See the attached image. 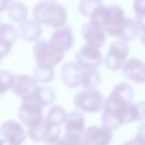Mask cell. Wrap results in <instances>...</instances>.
<instances>
[{"label":"cell","mask_w":145,"mask_h":145,"mask_svg":"<svg viewBox=\"0 0 145 145\" xmlns=\"http://www.w3.org/2000/svg\"><path fill=\"white\" fill-rule=\"evenodd\" d=\"M60 78L69 89H96L101 77L98 69H88L76 62H66L60 69Z\"/></svg>","instance_id":"obj_1"},{"label":"cell","mask_w":145,"mask_h":145,"mask_svg":"<svg viewBox=\"0 0 145 145\" xmlns=\"http://www.w3.org/2000/svg\"><path fill=\"white\" fill-rule=\"evenodd\" d=\"M32 17L40 25L58 28L66 25L67 10L62 4L55 1H41L33 7Z\"/></svg>","instance_id":"obj_2"},{"label":"cell","mask_w":145,"mask_h":145,"mask_svg":"<svg viewBox=\"0 0 145 145\" xmlns=\"http://www.w3.org/2000/svg\"><path fill=\"white\" fill-rule=\"evenodd\" d=\"M129 104L130 103H125L109 95L104 100L101 109V125L112 131L120 129L122 125H125V116Z\"/></svg>","instance_id":"obj_3"},{"label":"cell","mask_w":145,"mask_h":145,"mask_svg":"<svg viewBox=\"0 0 145 145\" xmlns=\"http://www.w3.org/2000/svg\"><path fill=\"white\" fill-rule=\"evenodd\" d=\"M104 95L98 89H84L73 96V105L82 113H99L104 105Z\"/></svg>","instance_id":"obj_4"},{"label":"cell","mask_w":145,"mask_h":145,"mask_svg":"<svg viewBox=\"0 0 145 145\" xmlns=\"http://www.w3.org/2000/svg\"><path fill=\"white\" fill-rule=\"evenodd\" d=\"M33 55L36 63L48 67L58 66L64 59V52L55 48L49 40H40V39L35 41Z\"/></svg>","instance_id":"obj_5"},{"label":"cell","mask_w":145,"mask_h":145,"mask_svg":"<svg viewBox=\"0 0 145 145\" xmlns=\"http://www.w3.org/2000/svg\"><path fill=\"white\" fill-rule=\"evenodd\" d=\"M44 107L41 105V103L37 100L35 94L28 98L22 99V103L18 108V120L21 121L22 125H26L27 127H32L37 123L44 121V113H42Z\"/></svg>","instance_id":"obj_6"},{"label":"cell","mask_w":145,"mask_h":145,"mask_svg":"<svg viewBox=\"0 0 145 145\" xmlns=\"http://www.w3.org/2000/svg\"><path fill=\"white\" fill-rule=\"evenodd\" d=\"M130 54V48L127 42L117 39L110 44L108 53L103 58V63L109 71H120Z\"/></svg>","instance_id":"obj_7"},{"label":"cell","mask_w":145,"mask_h":145,"mask_svg":"<svg viewBox=\"0 0 145 145\" xmlns=\"http://www.w3.org/2000/svg\"><path fill=\"white\" fill-rule=\"evenodd\" d=\"M126 19L127 17L125 14V10L120 5L107 7V16L104 22V31L107 32V35L117 39L120 37Z\"/></svg>","instance_id":"obj_8"},{"label":"cell","mask_w":145,"mask_h":145,"mask_svg":"<svg viewBox=\"0 0 145 145\" xmlns=\"http://www.w3.org/2000/svg\"><path fill=\"white\" fill-rule=\"evenodd\" d=\"M74 62L80 64L84 68L88 69H98L103 63V54L100 53L99 48H95L93 45L85 44L82 45L76 53Z\"/></svg>","instance_id":"obj_9"},{"label":"cell","mask_w":145,"mask_h":145,"mask_svg":"<svg viewBox=\"0 0 145 145\" xmlns=\"http://www.w3.org/2000/svg\"><path fill=\"white\" fill-rule=\"evenodd\" d=\"M0 134L7 145H22L27 137V131L23 129L22 123L13 120H8L1 123Z\"/></svg>","instance_id":"obj_10"},{"label":"cell","mask_w":145,"mask_h":145,"mask_svg":"<svg viewBox=\"0 0 145 145\" xmlns=\"http://www.w3.org/2000/svg\"><path fill=\"white\" fill-rule=\"evenodd\" d=\"M37 88L39 84L32 76H28V74H14L10 90L18 98L25 99L33 95L35 91L37 90Z\"/></svg>","instance_id":"obj_11"},{"label":"cell","mask_w":145,"mask_h":145,"mask_svg":"<svg viewBox=\"0 0 145 145\" xmlns=\"http://www.w3.org/2000/svg\"><path fill=\"white\" fill-rule=\"evenodd\" d=\"M88 145H109L113 139V131L105 126H90L82 132Z\"/></svg>","instance_id":"obj_12"},{"label":"cell","mask_w":145,"mask_h":145,"mask_svg":"<svg viewBox=\"0 0 145 145\" xmlns=\"http://www.w3.org/2000/svg\"><path fill=\"white\" fill-rule=\"evenodd\" d=\"M81 35L84 40L86 41V44L93 45V46L99 48V49L107 41V32L104 31V28H101L100 26L95 25L90 21L81 27Z\"/></svg>","instance_id":"obj_13"},{"label":"cell","mask_w":145,"mask_h":145,"mask_svg":"<svg viewBox=\"0 0 145 145\" xmlns=\"http://www.w3.org/2000/svg\"><path fill=\"white\" fill-rule=\"evenodd\" d=\"M122 74L125 78L135 84H145V63L137 58H130L122 66Z\"/></svg>","instance_id":"obj_14"},{"label":"cell","mask_w":145,"mask_h":145,"mask_svg":"<svg viewBox=\"0 0 145 145\" xmlns=\"http://www.w3.org/2000/svg\"><path fill=\"white\" fill-rule=\"evenodd\" d=\"M49 41L55 48H58L59 50L66 53V52H68V50H71V48L73 46L74 35L69 27L62 26V27L55 28V31L52 33V36H50Z\"/></svg>","instance_id":"obj_15"},{"label":"cell","mask_w":145,"mask_h":145,"mask_svg":"<svg viewBox=\"0 0 145 145\" xmlns=\"http://www.w3.org/2000/svg\"><path fill=\"white\" fill-rule=\"evenodd\" d=\"M17 33H18V37L26 42H35L40 39L42 33V27L35 19H26L23 22L18 23Z\"/></svg>","instance_id":"obj_16"},{"label":"cell","mask_w":145,"mask_h":145,"mask_svg":"<svg viewBox=\"0 0 145 145\" xmlns=\"http://www.w3.org/2000/svg\"><path fill=\"white\" fill-rule=\"evenodd\" d=\"M64 131L67 132H76V134H82L85 131V116L81 110H72L67 113L66 120L63 123Z\"/></svg>","instance_id":"obj_17"},{"label":"cell","mask_w":145,"mask_h":145,"mask_svg":"<svg viewBox=\"0 0 145 145\" xmlns=\"http://www.w3.org/2000/svg\"><path fill=\"white\" fill-rule=\"evenodd\" d=\"M49 131H50V123H48L46 121L37 123L32 127H28L27 130V136L32 140L33 142H46L48 136H49Z\"/></svg>","instance_id":"obj_18"},{"label":"cell","mask_w":145,"mask_h":145,"mask_svg":"<svg viewBox=\"0 0 145 145\" xmlns=\"http://www.w3.org/2000/svg\"><path fill=\"white\" fill-rule=\"evenodd\" d=\"M109 95L118 99V100L125 101V103H131L134 100L135 91H134V88L130 84H127V82H120V84H117L112 89Z\"/></svg>","instance_id":"obj_19"},{"label":"cell","mask_w":145,"mask_h":145,"mask_svg":"<svg viewBox=\"0 0 145 145\" xmlns=\"http://www.w3.org/2000/svg\"><path fill=\"white\" fill-rule=\"evenodd\" d=\"M8 17L12 22H23L28 17V8L22 1H13L7 9Z\"/></svg>","instance_id":"obj_20"},{"label":"cell","mask_w":145,"mask_h":145,"mask_svg":"<svg viewBox=\"0 0 145 145\" xmlns=\"http://www.w3.org/2000/svg\"><path fill=\"white\" fill-rule=\"evenodd\" d=\"M32 77L37 81V84H49V82H52L55 77L54 67L36 64V67L33 68Z\"/></svg>","instance_id":"obj_21"},{"label":"cell","mask_w":145,"mask_h":145,"mask_svg":"<svg viewBox=\"0 0 145 145\" xmlns=\"http://www.w3.org/2000/svg\"><path fill=\"white\" fill-rule=\"evenodd\" d=\"M35 96L37 98V100L40 101L41 105L44 108L49 107V105H53L55 101V98H57L55 91L46 85H42V86L39 85L37 90L35 91Z\"/></svg>","instance_id":"obj_22"},{"label":"cell","mask_w":145,"mask_h":145,"mask_svg":"<svg viewBox=\"0 0 145 145\" xmlns=\"http://www.w3.org/2000/svg\"><path fill=\"white\" fill-rule=\"evenodd\" d=\"M66 116H67V112L63 107L60 105H53L52 108L49 109L48 112L46 117L44 118L48 123L50 125H55V126H63L64 123V120H66Z\"/></svg>","instance_id":"obj_23"},{"label":"cell","mask_w":145,"mask_h":145,"mask_svg":"<svg viewBox=\"0 0 145 145\" xmlns=\"http://www.w3.org/2000/svg\"><path fill=\"white\" fill-rule=\"evenodd\" d=\"M139 32L140 31H139V28H137L134 19L127 18L126 23H125V26H123V28H122V32H121L118 39L125 41V42H130V41H134L135 39L139 36Z\"/></svg>","instance_id":"obj_24"},{"label":"cell","mask_w":145,"mask_h":145,"mask_svg":"<svg viewBox=\"0 0 145 145\" xmlns=\"http://www.w3.org/2000/svg\"><path fill=\"white\" fill-rule=\"evenodd\" d=\"M57 144L58 145H88L82 134L67 132V131H64V134L57 140Z\"/></svg>","instance_id":"obj_25"},{"label":"cell","mask_w":145,"mask_h":145,"mask_svg":"<svg viewBox=\"0 0 145 145\" xmlns=\"http://www.w3.org/2000/svg\"><path fill=\"white\" fill-rule=\"evenodd\" d=\"M104 5L103 0H80L78 3V10L81 16L90 18V16L99 8V7Z\"/></svg>","instance_id":"obj_26"},{"label":"cell","mask_w":145,"mask_h":145,"mask_svg":"<svg viewBox=\"0 0 145 145\" xmlns=\"http://www.w3.org/2000/svg\"><path fill=\"white\" fill-rule=\"evenodd\" d=\"M0 37L10 44H14L18 39L17 28L10 23H0Z\"/></svg>","instance_id":"obj_27"},{"label":"cell","mask_w":145,"mask_h":145,"mask_svg":"<svg viewBox=\"0 0 145 145\" xmlns=\"http://www.w3.org/2000/svg\"><path fill=\"white\" fill-rule=\"evenodd\" d=\"M13 77L14 74L12 72L7 71V69H1L0 71V96L4 95L7 91H9L12 89Z\"/></svg>","instance_id":"obj_28"},{"label":"cell","mask_w":145,"mask_h":145,"mask_svg":"<svg viewBox=\"0 0 145 145\" xmlns=\"http://www.w3.org/2000/svg\"><path fill=\"white\" fill-rule=\"evenodd\" d=\"M134 139L139 145H145V122H142V125L137 127L136 135Z\"/></svg>","instance_id":"obj_29"},{"label":"cell","mask_w":145,"mask_h":145,"mask_svg":"<svg viewBox=\"0 0 145 145\" xmlns=\"http://www.w3.org/2000/svg\"><path fill=\"white\" fill-rule=\"evenodd\" d=\"M12 48H13V44H10V42H8V41L3 40V39L0 37V57L1 58L7 57L10 53Z\"/></svg>","instance_id":"obj_30"},{"label":"cell","mask_w":145,"mask_h":145,"mask_svg":"<svg viewBox=\"0 0 145 145\" xmlns=\"http://www.w3.org/2000/svg\"><path fill=\"white\" fill-rule=\"evenodd\" d=\"M135 107H136L137 122H145V101L135 103Z\"/></svg>","instance_id":"obj_31"},{"label":"cell","mask_w":145,"mask_h":145,"mask_svg":"<svg viewBox=\"0 0 145 145\" xmlns=\"http://www.w3.org/2000/svg\"><path fill=\"white\" fill-rule=\"evenodd\" d=\"M132 8H134L135 16L145 14V0H134Z\"/></svg>","instance_id":"obj_32"},{"label":"cell","mask_w":145,"mask_h":145,"mask_svg":"<svg viewBox=\"0 0 145 145\" xmlns=\"http://www.w3.org/2000/svg\"><path fill=\"white\" fill-rule=\"evenodd\" d=\"M8 7H9V4L7 3L5 0H0V13H1V12H7Z\"/></svg>","instance_id":"obj_33"},{"label":"cell","mask_w":145,"mask_h":145,"mask_svg":"<svg viewBox=\"0 0 145 145\" xmlns=\"http://www.w3.org/2000/svg\"><path fill=\"white\" fill-rule=\"evenodd\" d=\"M139 37H140V42L142 44V46H145V31H140Z\"/></svg>","instance_id":"obj_34"},{"label":"cell","mask_w":145,"mask_h":145,"mask_svg":"<svg viewBox=\"0 0 145 145\" xmlns=\"http://www.w3.org/2000/svg\"><path fill=\"white\" fill-rule=\"evenodd\" d=\"M121 145H139V144L135 141V139H130V140H127L126 142H122Z\"/></svg>","instance_id":"obj_35"},{"label":"cell","mask_w":145,"mask_h":145,"mask_svg":"<svg viewBox=\"0 0 145 145\" xmlns=\"http://www.w3.org/2000/svg\"><path fill=\"white\" fill-rule=\"evenodd\" d=\"M45 145H58L57 144V141H53V142H44Z\"/></svg>","instance_id":"obj_36"},{"label":"cell","mask_w":145,"mask_h":145,"mask_svg":"<svg viewBox=\"0 0 145 145\" xmlns=\"http://www.w3.org/2000/svg\"><path fill=\"white\" fill-rule=\"evenodd\" d=\"M5 1H7V3H8V4H9V5H10V4H12V3H13V1H16V0H5Z\"/></svg>","instance_id":"obj_37"},{"label":"cell","mask_w":145,"mask_h":145,"mask_svg":"<svg viewBox=\"0 0 145 145\" xmlns=\"http://www.w3.org/2000/svg\"><path fill=\"white\" fill-rule=\"evenodd\" d=\"M41 1H55V0H41Z\"/></svg>","instance_id":"obj_38"},{"label":"cell","mask_w":145,"mask_h":145,"mask_svg":"<svg viewBox=\"0 0 145 145\" xmlns=\"http://www.w3.org/2000/svg\"><path fill=\"white\" fill-rule=\"evenodd\" d=\"M1 59H3V58H1V57H0V62H1Z\"/></svg>","instance_id":"obj_39"}]
</instances>
